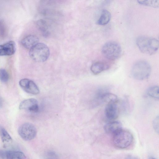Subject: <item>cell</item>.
Masks as SVG:
<instances>
[{
  "mask_svg": "<svg viewBox=\"0 0 159 159\" xmlns=\"http://www.w3.org/2000/svg\"><path fill=\"white\" fill-rule=\"evenodd\" d=\"M136 43L140 51L146 54H154L158 49V40L154 38L141 36L137 38Z\"/></svg>",
  "mask_w": 159,
  "mask_h": 159,
  "instance_id": "6da1fadb",
  "label": "cell"
},
{
  "mask_svg": "<svg viewBox=\"0 0 159 159\" xmlns=\"http://www.w3.org/2000/svg\"><path fill=\"white\" fill-rule=\"evenodd\" d=\"M151 67L149 63L144 60L139 61L133 66L131 74L134 79L139 80H144L148 78L151 72Z\"/></svg>",
  "mask_w": 159,
  "mask_h": 159,
  "instance_id": "7a4b0ae2",
  "label": "cell"
},
{
  "mask_svg": "<svg viewBox=\"0 0 159 159\" xmlns=\"http://www.w3.org/2000/svg\"><path fill=\"white\" fill-rule=\"evenodd\" d=\"M30 50L29 54L30 58L37 62H44L49 56V48L43 43H38Z\"/></svg>",
  "mask_w": 159,
  "mask_h": 159,
  "instance_id": "3957f363",
  "label": "cell"
},
{
  "mask_svg": "<svg viewBox=\"0 0 159 159\" xmlns=\"http://www.w3.org/2000/svg\"><path fill=\"white\" fill-rule=\"evenodd\" d=\"M113 141L114 145L120 149L129 146L133 140L132 134L128 130L122 129L113 134Z\"/></svg>",
  "mask_w": 159,
  "mask_h": 159,
  "instance_id": "277c9868",
  "label": "cell"
},
{
  "mask_svg": "<svg viewBox=\"0 0 159 159\" xmlns=\"http://www.w3.org/2000/svg\"><path fill=\"white\" fill-rule=\"evenodd\" d=\"M102 52L106 58L115 60L121 55L122 49L120 45L114 41H109L105 43L102 48Z\"/></svg>",
  "mask_w": 159,
  "mask_h": 159,
  "instance_id": "5b68a950",
  "label": "cell"
},
{
  "mask_svg": "<svg viewBox=\"0 0 159 159\" xmlns=\"http://www.w3.org/2000/svg\"><path fill=\"white\" fill-rule=\"evenodd\" d=\"M18 133L23 139L30 141L35 137L37 134V130L35 126L32 124L25 123L19 127Z\"/></svg>",
  "mask_w": 159,
  "mask_h": 159,
  "instance_id": "8992f818",
  "label": "cell"
},
{
  "mask_svg": "<svg viewBox=\"0 0 159 159\" xmlns=\"http://www.w3.org/2000/svg\"><path fill=\"white\" fill-rule=\"evenodd\" d=\"M20 87L26 92L36 95L39 93V90L37 85L33 81L27 79L21 80L19 82Z\"/></svg>",
  "mask_w": 159,
  "mask_h": 159,
  "instance_id": "52a82bcc",
  "label": "cell"
},
{
  "mask_svg": "<svg viewBox=\"0 0 159 159\" xmlns=\"http://www.w3.org/2000/svg\"><path fill=\"white\" fill-rule=\"evenodd\" d=\"M20 110H25L32 113L37 112L39 110L37 100L34 98L27 99L22 101L19 106Z\"/></svg>",
  "mask_w": 159,
  "mask_h": 159,
  "instance_id": "ba28073f",
  "label": "cell"
},
{
  "mask_svg": "<svg viewBox=\"0 0 159 159\" xmlns=\"http://www.w3.org/2000/svg\"><path fill=\"white\" fill-rule=\"evenodd\" d=\"M117 102H111L107 103L105 108L106 117L110 120H114L118 117L119 114Z\"/></svg>",
  "mask_w": 159,
  "mask_h": 159,
  "instance_id": "9c48e42d",
  "label": "cell"
},
{
  "mask_svg": "<svg viewBox=\"0 0 159 159\" xmlns=\"http://www.w3.org/2000/svg\"><path fill=\"white\" fill-rule=\"evenodd\" d=\"M16 49L15 43L13 41L0 45V56L12 55L15 53Z\"/></svg>",
  "mask_w": 159,
  "mask_h": 159,
  "instance_id": "30bf717a",
  "label": "cell"
},
{
  "mask_svg": "<svg viewBox=\"0 0 159 159\" xmlns=\"http://www.w3.org/2000/svg\"><path fill=\"white\" fill-rule=\"evenodd\" d=\"M39 39L37 36L34 35H29L22 40V45L25 48L30 49L39 43Z\"/></svg>",
  "mask_w": 159,
  "mask_h": 159,
  "instance_id": "8fae6325",
  "label": "cell"
},
{
  "mask_svg": "<svg viewBox=\"0 0 159 159\" xmlns=\"http://www.w3.org/2000/svg\"><path fill=\"white\" fill-rule=\"evenodd\" d=\"M104 129L107 133L114 134L122 129V125L118 121H112L106 124L104 126Z\"/></svg>",
  "mask_w": 159,
  "mask_h": 159,
  "instance_id": "7c38bea8",
  "label": "cell"
},
{
  "mask_svg": "<svg viewBox=\"0 0 159 159\" xmlns=\"http://www.w3.org/2000/svg\"><path fill=\"white\" fill-rule=\"evenodd\" d=\"M109 67V65L107 63L102 61H97L92 64L90 69L93 74L96 75L108 69Z\"/></svg>",
  "mask_w": 159,
  "mask_h": 159,
  "instance_id": "4fadbf2b",
  "label": "cell"
},
{
  "mask_svg": "<svg viewBox=\"0 0 159 159\" xmlns=\"http://www.w3.org/2000/svg\"><path fill=\"white\" fill-rule=\"evenodd\" d=\"M0 135L4 146L7 147L12 143V140L11 136L7 130L2 127H0Z\"/></svg>",
  "mask_w": 159,
  "mask_h": 159,
  "instance_id": "5bb4252c",
  "label": "cell"
},
{
  "mask_svg": "<svg viewBox=\"0 0 159 159\" xmlns=\"http://www.w3.org/2000/svg\"><path fill=\"white\" fill-rule=\"evenodd\" d=\"M111 18V14L110 12L107 10H103L97 23L99 25H105L109 22Z\"/></svg>",
  "mask_w": 159,
  "mask_h": 159,
  "instance_id": "9a60e30c",
  "label": "cell"
},
{
  "mask_svg": "<svg viewBox=\"0 0 159 159\" xmlns=\"http://www.w3.org/2000/svg\"><path fill=\"white\" fill-rule=\"evenodd\" d=\"M36 24L38 29L44 37H47L49 34L48 30V27L46 22L43 19L38 20Z\"/></svg>",
  "mask_w": 159,
  "mask_h": 159,
  "instance_id": "2e32d148",
  "label": "cell"
},
{
  "mask_svg": "<svg viewBox=\"0 0 159 159\" xmlns=\"http://www.w3.org/2000/svg\"><path fill=\"white\" fill-rule=\"evenodd\" d=\"M25 156L22 152L15 151H7L6 159H25Z\"/></svg>",
  "mask_w": 159,
  "mask_h": 159,
  "instance_id": "e0dca14e",
  "label": "cell"
},
{
  "mask_svg": "<svg viewBox=\"0 0 159 159\" xmlns=\"http://www.w3.org/2000/svg\"><path fill=\"white\" fill-rule=\"evenodd\" d=\"M147 93L151 97L158 99L159 98L158 86H155L150 87L148 89Z\"/></svg>",
  "mask_w": 159,
  "mask_h": 159,
  "instance_id": "ac0fdd59",
  "label": "cell"
},
{
  "mask_svg": "<svg viewBox=\"0 0 159 159\" xmlns=\"http://www.w3.org/2000/svg\"><path fill=\"white\" fill-rule=\"evenodd\" d=\"M137 1L139 4L155 8L159 7V0H139Z\"/></svg>",
  "mask_w": 159,
  "mask_h": 159,
  "instance_id": "d6986e66",
  "label": "cell"
},
{
  "mask_svg": "<svg viewBox=\"0 0 159 159\" xmlns=\"http://www.w3.org/2000/svg\"><path fill=\"white\" fill-rule=\"evenodd\" d=\"M9 75L7 71L4 69H0V80L3 83L7 82L9 79Z\"/></svg>",
  "mask_w": 159,
  "mask_h": 159,
  "instance_id": "ffe728a7",
  "label": "cell"
},
{
  "mask_svg": "<svg viewBox=\"0 0 159 159\" xmlns=\"http://www.w3.org/2000/svg\"><path fill=\"white\" fill-rule=\"evenodd\" d=\"M153 126L154 129L156 132H159V116H157L154 120Z\"/></svg>",
  "mask_w": 159,
  "mask_h": 159,
  "instance_id": "44dd1931",
  "label": "cell"
},
{
  "mask_svg": "<svg viewBox=\"0 0 159 159\" xmlns=\"http://www.w3.org/2000/svg\"><path fill=\"white\" fill-rule=\"evenodd\" d=\"M7 151L0 150V159H6Z\"/></svg>",
  "mask_w": 159,
  "mask_h": 159,
  "instance_id": "7402d4cb",
  "label": "cell"
},
{
  "mask_svg": "<svg viewBox=\"0 0 159 159\" xmlns=\"http://www.w3.org/2000/svg\"><path fill=\"white\" fill-rule=\"evenodd\" d=\"M3 104L2 99L0 97V108L2 107Z\"/></svg>",
  "mask_w": 159,
  "mask_h": 159,
  "instance_id": "603a6c76",
  "label": "cell"
},
{
  "mask_svg": "<svg viewBox=\"0 0 159 159\" xmlns=\"http://www.w3.org/2000/svg\"><path fill=\"white\" fill-rule=\"evenodd\" d=\"M148 159H156L155 158L153 157H150Z\"/></svg>",
  "mask_w": 159,
  "mask_h": 159,
  "instance_id": "cb8c5ba5",
  "label": "cell"
}]
</instances>
